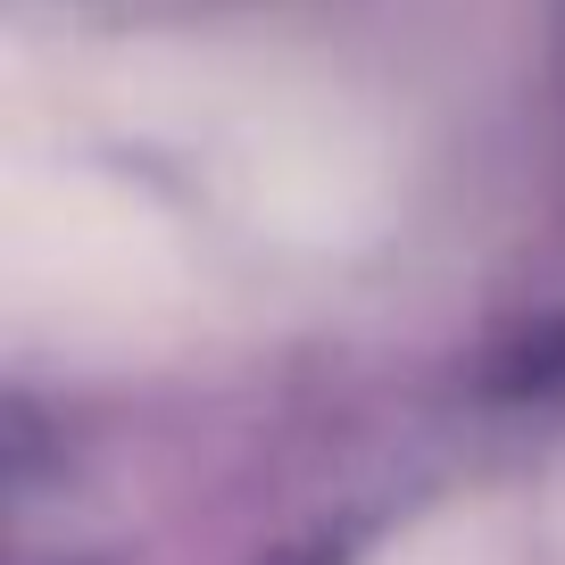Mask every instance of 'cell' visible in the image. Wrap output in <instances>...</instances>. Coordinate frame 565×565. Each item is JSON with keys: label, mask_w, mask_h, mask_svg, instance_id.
I'll return each instance as SVG.
<instances>
[{"label": "cell", "mask_w": 565, "mask_h": 565, "mask_svg": "<svg viewBox=\"0 0 565 565\" xmlns=\"http://www.w3.org/2000/svg\"><path fill=\"white\" fill-rule=\"evenodd\" d=\"M366 565H515V548L491 508H433L407 532H391Z\"/></svg>", "instance_id": "6da1fadb"}]
</instances>
